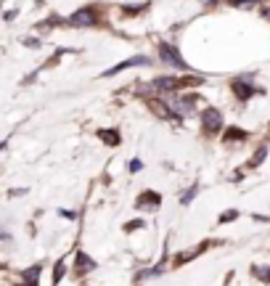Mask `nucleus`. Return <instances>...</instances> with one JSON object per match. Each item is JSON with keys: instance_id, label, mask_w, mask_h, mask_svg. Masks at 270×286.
Returning <instances> with one entry per match:
<instances>
[{"instance_id": "1", "label": "nucleus", "mask_w": 270, "mask_h": 286, "mask_svg": "<svg viewBox=\"0 0 270 286\" xmlns=\"http://www.w3.org/2000/svg\"><path fill=\"white\" fill-rule=\"evenodd\" d=\"M202 80L199 77H157V80L151 82L154 90H162V93H169V96H175V93H180L183 88H191V85H199Z\"/></svg>"}, {"instance_id": "2", "label": "nucleus", "mask_w": 270, "mask_h": 286, "mask_svg": "<svg viewBox=\"0 0 270 286\" xmlns=\"http://www.w3.org/2000/svg\"><path fill=\"white\" fill-rule=\"evenodd\" d=\"M159 58L164 61L169 69H188V64L183 61V56L177 53V48H175V45H169V43H159Z\"/></svg>"}, {"instance_id": "3", "label": "nucleus", "mask_w": 270, "mask_h": 286, "mask_svg": "<svg viewBox=\"0 0 270 286\" xmlns=\"http://www.w3.org/2000/svg\"><path fill=\"white\" fill-rule=\"evenodd\" d=\"M66 24L80 27V29H85V27H98V13H96V8H80V11H74L72 16L66 19Z\"/></svg>"}, {"instance_id": "4", "label": "nucleus", "mask_w": 270, "mask_h": 286, "mask_svg": "<svg viewBox=\"0 0 270 286\" xmlns=\"http://www.w3.org/2000/svg\"><path fill=\"white\" fill-rule=\"evenodd\" d=\"M202 130L207 135H215L222 130V114L217 109H204L202 112Z\"/></svg>"}, {"instance_id": "5", "label": "nucleus", "mask_w": 270, "mask_h": 286, "mask_svg": "<svg viewBox=\"0 0 270 286\" xmlns=\"http://www.w3.org/2000/svg\"><path fill=\"white\" fill-rule=\"evenodd\" d=\"M149 64H151V58H149V56H133V58H127V61H119L117 66L106 69L104 77H114V74L125 72V69H130V66H149Z\"/></svg>"}, {"instance_id": "6", "label": "nucleus", "mask_w": 270, "mask_h": 286, "mask_svg": "<svg viewBox=\"0 0 270 286\" xmlns=\"http://www.w3.org/2000/svg\"><path fill=\"white\" fill-rule=\"evenodd\" d=\"M138 210H159L162 204V196L157 194V191H143L141 196H138Z\"/></svg>"}, {"instance_id": "7", "label": "nucleus", "mask_w": 270, "mask_h": 286, "mask_svg": "<svg viewBox=\"0 0 270 286\" xmlns=\"http://www.w3.org/2000/svg\"><path fill=\"white\" fill-rule=\"evenodd\" d=\"M230 88H233V93H236V98H238V101H249L254 93H257V90H254L246 80H233V82H230Z\"/></svg>"}, {"instance_id": "8", "label": "nucleus", "mask_w": 270, "mask_h": 286, "mask_svg": "<svg viewBox=\"0 0 270 286\" xmlns=\"http://www.w3.org/2000/svg\"><path fill=\"white\" fill-rule=\"evenodd\" d=\"M149 109L157 114V117H162V119H169V117H172L169 106H167L164 101H159V98H149Z\"/></svg>"}, {"instance_id": "9", "label": "nucleus", "mask_w": 270, "mask_h": 286, "mask_svg": "<svg viewBox=\"0 0 270 286\" xmlns=\"http://www.w3.org/2000/svg\"><path fill=\"white\" fill-rule=\"evenodd\" d=\"M96 268V262L90 254H85V252H77V273H90V270Z\"/></svg>"}, {"instance_id": "10", "label": "nucleus", "mask_w": 270, "mask_h": 286, "mask_svg": "<svg viewBox=\"0 0 270 286\" xmlns=\"http://www.w3.org/2000/svg\"><path fill=\"white\" fill-rule=\"evenodd\" d=\"M98 135H101V141L104 143H109V146H119L122 143V138H119V130H98Z\"/></svg>"}, {"instance_id": "11", "label": "nucleus", "mask_w": 270, "mask_h": 286, "mask_svg": "<svg viewBox=\"0 0 270 286\" xmlns=\"http://www.w3.org/2000/svg\"><path fill=\"white\" fill-rule=\"evenodd\" d=\"M119 8H122L125 16H135V13H143L146 8H149V3H143V5H119Z\"/></svg>"}, {"instance_id": "12", "label": "nucleus", "mask_w": 270, "mask_h": 286, "mask_svg": "<svg viewBox=\"0 0 270 286\" xmlns=\"http://www.w3.org/2000/svg\"><path fill=\"white\" fill-rule=\"evenodd\" d=\"M246 138V133L244 130H238V127H228V133H225V141L230 143V141H244Z\"/></svg>"}, {"instance_id": "13", "label": "nucleus", "mask_w": 270, "mask_h": 286, "mask_svg": "<svg viewBox=\"0 0 270 286\" xmlns=\"http://www.w3.org/2000/svg\"><path fill=\"white\" fill-rule=\"evenodd\" d=\"M64 273H66V265H64V260H58L56 268H53V284H61V276Z\"/></svg>"}, {"instance_id": "14", "label": "nucleus", "mask_w": 270, "mask_h": 286, "mask_svg": "<svg viewBox=\"0 0 270 286\" xmlns=\"http://www.w3.org/2000/svg\"><path fill=\"white\" fill-rule=\"evenodd\" d=\"M265 154H268V149H265V146H262V149H260L257 154H254V159L249 162V167H257V165H260V162H262V159H265Z\"/></svg>"}, {"instance_id": "15", "label": "nucleus", "mask_w": 270, "mask_h": 286, "mask_svg": "<svg viewBox=\"0 0 270 286\" xmlns=\"http://www.w3.org/2000/svg\"><path fill=\"white\" fill-rule=\"evenodd\" d=\"M194 196H196V185H194V188H188L186 194H183V199H180V204H191V202H194Z\"/></svg>"}, {"instance_id": "16", "label": "nucleus", "mask_w": 270, "mask_h": 286, "mask_svg": "<svg viewBox=\"0 0 270 286\" xmlns=\"http://www.w3.org/2000/svg\"><path fill=\"white\" fill-rule=\"evenodd\" d=\"M236 218H238V212L236 210H228V212L220 215V223H230V220H236Z\"/></svg>"}, {"instance_id": "17", "label": "nucleus", "mask_w": 270, "mask_h": 286, "mask_svg": "<svg viewBox=\"0 0 270 286\" xmlns=\"http://www.w3.org/2000/svg\"><path fill=\"white\" fill-rule=\"evenodd\" d=\"M141 167H143V165H141V162H138V159H135V162H130V172H138V170H141Z\"/></svg>"}, {"instance_id": "18", "label": "nucleus", "mask_w": 270, "mask_h": 286, "mask_svg": "<svg viewBox=\"0 0 270 286\" xmlns=\"http://www.w3.org/2000/svg\"><path fill=\"white\" fill-rule=\"evenodd\" d=\"M202 3H204V5H212V3H217V0H202Z\"/></svg>"}, {"instance_id": "19", "label": "nucleus", "mask_w": 270, "mask_h": 286, "mask_svg": "<svg viewBox=\"0 0 270 286\" xmlns=\"http://www.w3.org/2000/svg\"><path fill=\"white\" fill-rule=\"evenodd\" d=\"M265 16H268V19H270V11H265Z\"/></svg>"}]
</instances>
